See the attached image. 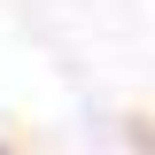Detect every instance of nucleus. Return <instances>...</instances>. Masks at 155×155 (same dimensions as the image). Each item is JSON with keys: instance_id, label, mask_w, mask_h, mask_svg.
<instances>
[{"instance_id": "1", "label": "nucleus", "mask_w": 155, "mask_h": 155, "mask_svg": "<svg viewBox=\"0 0 155 155\" xmlns=\"http://www.w3.org/2000/svg\"><path fill=\"white\" fill-rule=\"evenodd\" d=\"M0 155H23V147H16V140H0Z\"/></svg>"}]
</instances>
